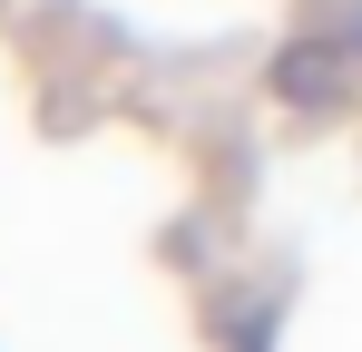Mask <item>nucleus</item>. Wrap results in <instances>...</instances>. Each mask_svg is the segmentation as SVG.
I'll use <instances>...</instances> for the list:
<instances>
[{"mask_svg": "<svg viewBox=\"0 0 362 352\" xmlns=\"http://www.w3.org/2000/svg\"><path fill=\"white\" fill-rule=\"evenodd\" d=\"M274 88H284V98H303V108H313V98H333V49H284Z\"/></svg>", "mask_w": 362, "mask_h": 352, "instance_id": "nucleus-1", "label": "nucleus"}]
</instances>
